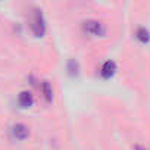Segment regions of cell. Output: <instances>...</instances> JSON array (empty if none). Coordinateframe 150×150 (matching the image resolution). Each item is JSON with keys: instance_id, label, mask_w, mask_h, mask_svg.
<instances>
[{"instance_id": "6da1fadb", "label": "cell", "mask_w": 150, "mask_h": 150, "mask_svg": "<svg viewBox=\"0 0 150 150\" xmlns=\"http://www.w3.org/2000/svg\"><path fill=\"white\" fill-rule=\"evenodd\" d=\"M31 22H33L31 28H33V33L35 34V37H43L44 33H46V21H44V16H43L41 11H38V9L34 11Z\"/></svg>"}, {"instance_id": "7a4b0ae2", "label": "cell", "mask_w": 150, "mask_h": 150, "mask_svg": "<svg viewBox=\"0 0 150 150\" xmlns=\"http://www.w3.org/2000/svg\"><path fill=\"white\" fill-rule=\"evenodd\" d=\"M83 31L90 34V35H94V37H99V35H103L105 34V25L96 19H87L83 22Z\"/></svg>"}, {"instance_id": "3957f363", "label": "cell", "mask_w": 150, "mask_h": 150, "mask_svg": "<svg viewBox=\"0 0 150 150\" xmlns=\"http://www.w3.org/2000/svg\"><path fill=\"white\" fill-rule=\"evenodd\" d=\"M12 135L16 138V140H25L28 135H30V129H28V127L27 125H24V124H15L13 127H12Z\"/></svg>"}, {"instance_id": "277c9868", "label": "cell", "mask_w": 150, "mask_h": 150, "mask_svg": "<svg viewBox=\"0 0 150 150\" xmlns=\"http://www.w3.org/2000/svg\"><path fill=\"white\" fill-rule=\"evenodd\" d=\"M115 72H116V63L113 60H106L100 69V75L103 78H110Z\"/></svg>"}, {"instance_id": "5b68a950", "label": "cell", "mask_w": 150, "mask_h": 150, "mask_svg": "<svg viewBox=\"0 0 150 150\" xmlns=\"http://www.w3.org/2000/svg\"><path fill=\"white\" fill-rule=\"evenodd\" d=\"M18 102H19V105L22 108H28V106H31L34 103V97H33V94L30 91H21L19 96H18Z\"/></svg>"}, {"instance_id": "8992f818", "label": "cell", "mask_w": 150, "mask_h": 150, "mask_svg": "<svg viewBox=\"0 0 150 150\" xmlns=\"http://www.w3.org/2000/svg\"><path fill=\"white\" fill-rule=\"evenodd\" d=\"M135 37H137V40L141 41V43H149V40H150V33H149V30H146L144 27H140V28H137V31H135Z\"/></svg>"}, {"instance_id": "52a82bcc", "label": "cell", "mask_w": 150, "mask_h": 150, "mask_svg": "<svg viewBox=\"0 0 150 150\" xmlns=\"http://www.w3.org/2000/svg\"><path fill=\"white\" fill-rule=\"evenodd\" d=\"M43 93H44L46 100H47V102H50V100H52V87H50V84H49L47 81H44V83H43Z\"/></svg>"}, {"instance_id": "ba28073f", "label": "cell", "mask_w": 150, "mask_h": 150, "mask_svg": "<svg viewBox=\"0 0 150 150\" xmlns=\"http://www.w3.org/2000/svg\"><path fill=\"white\" fill-rule=\"evenodd\" d=\"M134 149H135V150H149L147 147H144V146H141V144H135Z\"/></svg>"}]
</instances>
